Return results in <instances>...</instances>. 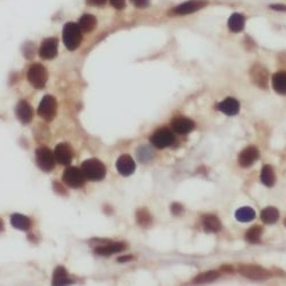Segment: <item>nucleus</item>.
Here are the masks:
<instances>
[{"mask_svg": "<svg viewBox=\"0 0 286 286\" xmlns=\"http://www.w3.org/2000/svg\"><path fill=\"white\" fill-rule=\"evenodd\" d=\"M36 162L42 171L52 172L55 168V154L47 147H40L36 150Z\"/></svg>", "mask_w": 286, "mask_h": 286, "instance_id": "20e7f679", "label": "nucleus"}, {"mask_svg": "<svg viewBox=\"0 0 286 286\" xmlns=\"http://www.w3.org/2000/svg\"><path fill=\"white\" fill-rule=\"evenodd\" d=\"M270 8L274 9V11H278V12H286V6L285 5H281V4L270 5Z\"/></svg>", "mask_w": 286, "mask_h": 286, "instance_id": "e433bc0d", "label": "nucleus"}, {"mask_svg": "<svg viewBox=\"0 0 286 286\" xmlns=\"http://www.w3.org/2000/svg\"><path fill=\"white\" fill-rule=\"evenodd\" d=\"M132 2L136 8H145L150 4V0H132Z\"/></svg>", "mask_w": 286, "mask_h": 286, "instance_id": "473e14b6", "label": "nucleus"}, {"mask_svg": "<svg viewBox=\"0 0 286 286\" xmlns=\"http://www.w3.org/2000/svg\"><path fill=\"white\" fill-rule=\"evenodd\" d=\"M272 88L276 93L286 95V72L285 71H279L272 76L271 79Z\"/></svg>", "mask_w": 286, "mask_h": 286, "instance_id": "aec40b11", "label": "nucleus"}, {"mask_svg": "<svg viewBox=\"0 0 286 286\" xmlns=\"http://www.w3.org/2000/svg\"><path fill=\"white\" fill-rule=\"evenodd\" d=\"M171 127L173 131L178 133V134L185 135L193 131V128H195V122L189 118L176 117L173 118V120L171 121Z\"/></svg>", "mask_w": 286, "mask_h": 286, "instance_id": "4468645a", "label": "nucleus"}, {"mask_svg": "<svg viewBox=\"0 0 286 286\" xmlns=\"http://www.w3.org/2000/svg\"><path fill=\"white\" fill-rule=\"evenodd\" d=\"M279 219V212L276 207L269 206L261 212V220L265 224H274Z\"/></svg>", "mask_w": 286, "mask_h": 286, "instance_id": "393cba45", "label": "nucleus"}, {"mask_svg": "<svg viewBox=\"0 0 286 286\" xmlns=\"http://www.w3.org/2000/svg\"><path fill=\"white\" fill-rule=\"evenodd\" d=\"M54 154H55L56 162L61 165H70L72 162L73 151L69 143H59L55 147Z\"/></svg>", "mask_w": 286, "mask_h": 286, "instance_id": "ddd939ff", "label": "nucleus"}, {"mask_svg": "<svg viewBox=\"0 0 286 286\" xmlns=\"http://www.w3.org/2000/svg\"><path fill=\"white\" fill-rule=\"evenodd\" d=\"M235 216H236L237 221H239V222H250V221L255 219V212L252 207L244 206L236 211Z\"/></svg>", "mask_w": 286, "mask_h": 286, "instance_id": "bb28decb", "label": "nucleus"}, {"mask_svg": "<svg viewBox=\"0 0 286 286\" xmlns=\"http://www.w3.org/2000/svg\"><path fill=\"white\" fill-rule=\"evenodd\" d=\"M15 112L19 120L21 121L22 124H29V122H31L33 118V111L31 105H30L25 100L19 102L18 105H16Z\"/></svg>", "mask_w": 286, "mask_h": 286, "instance_id": "dca6fc26", "label": "nucleus"}, {"mask_svg": "<svg viewBox=\"0 0 286 286\" xmlns=\"http://www.w3.org/2000/svg\"><path fill=\"white\" fill-rule=\"evenodd\" d=\"M81 171H83L85 178L94 182L102 181L107 174L105 165L98 159H87V161L83 162Z\"/></svg>", "mask_w": 286, "mask_h": 286, "instance_id": "f257e3e1", "label": "nucleus"}, {"mask_svg": "<svg viewBox=\"0 0 286 286\" xmlns=\"http://www.w3.org/2000/svg\"><path fill=\"white\" fill-rule=\"evenodd\" d=\"M136 152H138L139 161H141L143 163L149 162L152 158V156H154V151H152L149 147H147V145H143V147L139 148Z\"/></svg>", "mask_w": 286, "mask_h": 286, "instance_id": "7c9ffc66", "label": "nucleus"}, {"mask_svg": "<svg viewBox=\"0 0 286 286\" xmlns=\"http://www.w3.org/2000/svg\"><path fill=\"white\" fill-rule=\"evenodd\" d=\"M260 158V151L254 145L246 147L240 154L238 155V164L241 167H250Z\"/></svg>", "mask_w": 286, "mask_h": 286, "instance_id": "9b49d317", "label": "nucleus"}, {"mask_svg": "<svg viewBox=\"0 0 286 286\" xmlns=\"http://www.w3.org/2000/svg\"><path fill=\"white\" fill-rule=\"evenodd\" d=\"M85 175L81 169L73 167V166H69L64 169L62 180L64 182V185H67L68 187L72 189H78L81 188L85 185Z\"/></svg>", "mask_w": 286, "mask_h": 286, "instance_id": "423d86ee", "label": "nucleus"}, {"mask_svg": "<svg viewBox=\"0 0 286 286\" xmlns=\"http://www.w3.org/2000/svg\"><path fill=\"white\" fill-rule=\"evenodd\" d=\"M110 4L116 9H124L126 6V0H110Z\"/></svg>", "mask_w": 286, "mask_h": 286, "instance_id": "72a5a7b5", "label": "nucleus"}, {"mask_svg": "<svg viewBox=\"0 0 286 286\" xmlns=\"http://www.w3.org/2000/svg\"><path fill=\"white\" fill-rule=\"evenodd\" d=\"M57 112V102L52 95H45L40 101L38 107V115L44 120L52 121L55 118Z\"/></svg>", "mask_w": 286, "mask_h": 286, "instance_id": "0eeeda50", "label": "nucleus"}, {"mask_svg": "<svg viewBox=\"0 0 286 286\" xmlns=\"http://www.w3.org/2000/svg\"><path fill=\"white\" fill-rule=\"evenodd\" d=\"M28 48V52H24V55L26 59H32L33 56H35V46H33V44H28V46H24Z\"/></svg>", "mask_w": 286, "mask_h": 286, "instance_id": "f704fd0d", "label": "nucleus"}, {"mask_svg": "<svg viewBox=\"0 0 286 286\" xmlns=\"http://www.w3.org/2000/svg\"><path fill=\"white\" fill-rule=\"evenodd\" d=\"M86 2L90 6H103L107 0H86Z\"/></svg>", "mask_w": 286, "mask_h": 286, "instance_id": "c9c22d12", "label": "nucleus"}, {"mask_svg": "<svg viewBox=\"0 0 286 286\" xmlns=\"http://www.w3.org/2000/svg\"><path fill=\"white\" fill-rule=\"evenodd\" d=\"M261 181L265 187H272L275 185L276 175L270 165H264L261 171Z\"/></svg>", "mask_w": 286, "mask_h": 286, "instance_id": "cd10ccee", "label": "nucleus"}, {"mask_svg": "<svg viewBox=\"0 0 286 286\" xmlns=\"http://www.w3.org/2000/svg\"><path fill=\"white\" fill-rule=\"evenodd\" d=\"M125 250H126V244L121 243V241H117V243H109L107 245L97 246L94 250V253L97 255H101V257H108V255L120 253V252Z\"/></svg>", "mask_w": 286, "mask_h": 286, "instance_id": "f3484780", "label": "nucleus"}, {"mask_svg": "<svg viewBox=\"0 0 286 286\" xmlns=\"http://www.w3.org/2000/svg\"><path fill=\"white\" fill-rule=\"evenodd\" d=\"M48 79V72L42 64H32L28 70V81L37 90H43Z\"/></svg>", "mask_w": 286, "mask_h": 286, "instance_id": "7ed1b4c3", "label": "nucleus"}, {"mask_svg": "<svg viewBox=\"0 0 286 286\" xmlns=\"http://www.w3.org/2000/svg\"><path fill=\"white\" fill-rule=\"evenodd\" d=\"M262 227L260 226H253L250 228L245 234V239L250 244H258L260 243L261 236H262Z\"/></svg>", "mask_w": 286, "mask_h": 286, "instance_id": "c85d7f7f", "label": "nucleus"}, {"mask_svg": "<svg viewBox=\"0 0 286 286\" xmlns=\"http://www.w3.org/2000/svg\"><path fill=\"white\" fill-rule=\"evenodd\" d=\"M151 144L157 149H165L171 147L175 142V136L171 129L167 127H162L156 131L150 138Z\"/></svg>", "mask_w": 286, "mask_h": 286, "instance_id": "39448f33", "label": "nucleus"}, {"mask_svg": "<svg viewBox=\"0 0 286 286\" xmlns=\"http://www.w3.org/2000/svg\"><path fill=\"white\" fill-rule=\"evenodd\" d=\"M207 5L206 0H189V1L182 2L176 7L172 8L169 12L171 15H188L192 14V13L198 12L200 9L205 7Z\"/></svg>", "mask_w": 286, "mask_h": 286, "instance_id": "1a4fd4ad", "label": "nucleus"}, {"mask_svg": "<svg viewBox=\"0 0 286 286\" xmlns=\"http://www.w3.org/2000/svg\"><path fill=\"white\" fill-rule=\"evenodd\" d=\"M11 223L15 229L22 231H28L31 227V221L29 217L22 214H13L11 216Z\"/></svg>", "mask_w": 286, "mask_h": 286, "instance_id": "4be33fe9", "label": "nucleus"}, {"mask_svg": "<svg viewBox=\"0 0 286 286\" xmlns=\"http://www.w3.org/2000/svg\"><path fill=\"white\" fill-rule=\"evenodd\" d=\"M116 167H117L119 174H121L122 176H129L135 171V162L129 155L127 154L121 155L120 157L117 159Z\"/></svg>", "mask_w": 286, "mask_h": 286, "instance_id": "2eb2a0df", "label": "nucleus"}, {"mask_svg": "<svg viewBox=\"0 0 286 286\" xmlns=\"http://www.w3.org/2000/svg\"><path fill=\"white\" fill-rule=\"evenodd\" d=\"M238 271L244 277L252 279V281H265V279L270 278L271 276L270 272L265 270L264 268L255 264H240Z\"/></svg>", "mask_w": 286, "mask_h": 286, "instance_id": "6e6552de", "label": "nucleus"}, {"mask_svg": "<svg viewBox=\"0 0 286 286\" xmlns=\"http://www.w3.org/2000/svg\"><path fill=\"white\" fill-rule=\"evenodd\" d=\"M62 37L67 48L69 50H74L80 46L81 40H83V31L76 23L69 22L64 25Z\"/></svg>", "mask_w": 286, "mask_h": 286, "instance_id": "f03ea898", "label": "nucleus"}, {"mask_svg": "<svg viewBox=\"0 0 286 286\" xmlns=\"http://www.w3.org/2000/svg\"><path fill=\"white\" fill-rule=\"evenodd\" d=\"M136 223L142 228H149L152 224V216L147 209L136 211Z\"/></svg>", "mask_w": 286, "mask_h": 286, "instance_id": "a878e982", "label": "nucleus"}, {"mask_svg": "<svg viewBox=\"0 0 286 286\" xmlns=\"http://www.w3.org/2000/svg\"><path fill=\"white\" fill-rule=\"evenodd\" d=\"M228 26H229L231 32L238 33L243 31L245 26V16L239 14V13H234L229 18V21H228Z\"/></svg>", "mask_w": 286, "mask_h": 286, "instance_id": "412c9836", "label": "nucleus"}, {"mask_svg": "<svg viewBox=\"0 0 286 286\" xmlns=\"http://www.w3.org/2000/svg\"><path fill=\"white\" fill-rule=\"evenodd\" d=\"M52 284L57 285V286H63V285H71L72 284V281L69 277V274L66 270V268L62 267V265H59V267L55 268V270L53 272V279H52Z\"/></svg>", "mask_w": 286, "mask_h": 286, "instance_id": "6ab92c4d", "label": "nucleus"}, {"mask_svg": "<svg viewBox=\"0 0 286 286\" xmlns=\"http://www.w3.org/2000/svg\"><path fill=\"white\" fill-rule=\"evenodd\" d=\"M250 76L255 86L262 88V90H267L269 83V72L263 66L255 63L254 66L251 68Z\"/></svg>", "mask_w": 286, "mask_h": 286, "instance_id": "9d476101", "label": "nucleus"}, {"mask_svg": "<svg viewBox=\"0 0 286 286\" xmlns=\"http://www.w3.org/2000/svg\"><path fill=\"white\" fill-rule=\"evenodd\" d=\"M171 211L173 215H181L185 211V207H183L180 203H173L171 205Z\"/></svg>", "mask_w": 286, "mask_h": 286, "instance_id": "2f4dec72", "label": "nucleus"}, {"mask_svg": "<svg viewBox=\"0 0 286 286\" xmlns=\"http://www.w3.org/2000/svg\"><path fill=\"white\" fill-rule=\"evenodd\" d=\"M284 224H285V227H286V221H285V222H284Z\"/></svg>", "mask_w": 286, "mask_h": 286, "instance_id": "ea45409f", "label": "nucleus"}, {"mask_svg": "<svg viewBox=\"0 0 286 286\" xmlns=\"http://www.w3.org/2000/svg\"><path fill=\"white\" fill-rule=\"evenodd\" d=\"M59 40L56 38H46L39 47V55L44 60H52L57 55Z\"/></svg>", "mask_w": 286, "mask_h": 286, "instance_id": "f8f14e48", "label": "nucleus"}, {"mask_svg": "<svg viewBox=\"0 0 286 286\" xmlns=\"http://www.w3.org/2000/svg\"><path fill=\"white\" fill-rule=\"evenodd\" d=\"M131 260H133V257L132 255H125V257H121V258H118L117 259V261L118 262H127V261H131Z\"/></svg>", "mask_w": 286, "mask_h": 286, "instance_id": "4c0bfd02", "label": "nucleus"}, {"mask_svg": "<svg viewBox=\"0 0 286 286\" xmlns=\"http://www.w3.org/2000/svg\"><path fill=\"white\" fill-rule=\"evenodd\" d=\"M96 18H95L94 15H91V14H85L80 18L79 22H78V25L80 26L81 31L85 32V33H88L91 31H93L95 29V26H96Z\"/></svg>", "mask_w": 286, "mask_h": 286, "instance_id": "b1692460", "label": "nucleus"}, {"mask_svg": "<svg viewBox=\"0 0 286 286\" xmlns=\"http://www.w3.org/2000/svg\"><path fill=\"white\" fill-rule=\"evenodd\" d=\"M240 105L236 98L227 97L217 104V110L227 116H235L239 112Z\"/></svg>", "mask_w": 286, "mask_h": 286, "instance_id": "a211bd4d", "label": "nucleus"}, {"mask_svg": "<svg viewBox=\"0 0 286 286\" xmlns=\"http://www.w3.org/2000/svg\"><path fill=\"white\" fill-rule=\"evenodd\" d=\"M222 270L223 271H229V272H233V267H227V265H224V267L222 268Z\"/></svg>", "mask_w": 286, "mask_h": 286, "instance_id": "58836bf2", "label": "nucleus"}, {"mask_svg": "<svg viewBox=\"0 0 286 286\" xmlns=\"http://www.w3.org/2000/svg\"><path fill=\"white\" fill-rule=\"evenodd\" d=\"M219 271L212 270V271H206L203 272V274H199L197 277L193 279V282L196 284H206V283H212L215 281V279L219 278Z\"/></svg>", "mask_w": 286, "mask_h": 286, "instance_id": "c756f323", "label": "nucleus"}, {"mask_svg": "<svg viewBox=\"0 0 286 286\" xmlns=\"http://www.w3.org/2000/svg\"><path fill=\"white\" fill-rule=\"evenodd\" d=\"M203 226L207 233H219L222 228L221 221L215 215H206L203 220Z\"/></svg>", "mask_w": 286, "mask_h": 286, "instance_id": "5701e85b", "label": "nucleus"}]
</instances>
